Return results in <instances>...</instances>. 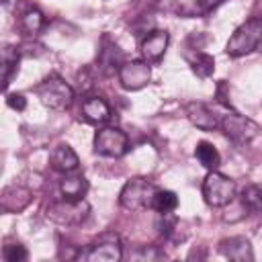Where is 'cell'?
I'll return each instance as SVG.
<instances>
[{
  "label": "cell",
  "instance_id": "6da1fadb",
  "mask_svg": "<svg viewBox=\"0 0 262 262\" xmlns=\"http://www.w3.org/2000/svg\"><path fill=\"white\" fill-rule=\"evenodd\" d=\"M262 41V18H248L244 20L229 37L225 45V53L229 57H242L258 49Z\"/></svg>",
  "mask_w": 262,
  "mask_h": 262
},
{
  "label": "cell",
  "instance_id": "7a4b0ae2",
  "mask_svg": "<svg viewBox=\"0 0 262 262\" xmlns=\"http://www.w3.org/2000/svg\"><path fill=\"white\" fill-rule=\"evenodd\" d=\"M90 215V205L84 199L72 201V199H61V201H53L47 205L45 209V217L57 225L63 227H74L80 225L88 219Z\"/></svg>",
  "mask_w": 262,
  "mask_h": 262
},
{
  "label": "cell",
  "instance_id": "3957f363",
  "mask_svg": "<svg viewBox=\"0 0 262 262\" xmlns=\"http://www.w3.org/2000/svg\"><path fill=\"white\" fill-rule=\"evenodd\" d=\"M37 96L43 106L51 111H66L74 102V88L59 76H49L37 86Z\"/></svg>",
  "mask_w": 262,
  "mask_h": 262
},
{
  "label": "cell",
  "instance_id": "277c9868",
  "mask_svg": "<svg viewBox=\"0 0 262 262\" xmlns=\"http://www.w3.org/2000/svg\"><path fill=\"white\" fill-rule=\"evenodd\" d=\"M154 182L147 178H129L121 192H119V205L127 211H141V209H151V201L156 194Z\"/></svg>",
  "mask_w": 262,
  "mask_h": 262
},
{
  "label": "cell",
  "instance_id": "5b68a950",
  "mask_svg": "<svg viewBox=\"0 0 262 262\" xmlns=\"http://www.w3.org/2000/svg\"><path fill=\"white\" fill-rule=\"evenodd\" d=\"M203 199L209 207H227L235 199V182L229 176L211 170L203 180Z\"/></svg>",
  "mask_w": 262,
  "mask_h": 262
},
{
  "label": "cell",
  "instance_id": "8992f818",
  "mask_svg": "<svg viewBox=\"0 0 262 262\" xmlns=\"http://www.w3.org/2000/svg\"><path fill=\"white\" fill-rule=\"evenodd\" d=\"M80 258L88 262H119L123 258V246L117 233H100Z\"/></svg>",
  "mask_w": 262,
  "mask_h": 262
},
{
  "label": "cell",
  "instance_id": "52a82bcc",
  "mask_svg": "<svg viewBox=\"0 0 262 262\" xmlns=\"http://www.w3.org/2000/svg\"><path fill=\"white\" fill-rule=\"evenodd\" d=\"M219 127L235 143H250L260 133L258 123H254L252 119H248V117H244V115H239L235 111L223 115V119L219 121Z\"/></svg>",
  "mask_w": 262,
  "mask_h": 262
},
{
  "label": "cell",
  "instance_id": "ba28073f",
  "mask_svg": "<svg viewBox=\"0 0 262 262\" xmlns=\"http://www.w3.org/2000/svg\"><path fill=\"white\" fill-rule=\"evenodd\" d=\"M129 149V139L119 127H102L94 135V151L104 158H121Z\"/></svg>",
  "mask_w": 262,
  "mask_h": 262
},
{
  "label": "cell",
  "instance_id": "9c48e42d",
  "mask_svg": "<svg viewBox=\"0 0 262 262\" xmlns=\"http://www.w3.org/2000/svg\"><path fill=\"white\" fill-rule=\"evenodd\" d=\"M117 76H119V82L125 90L135 92V90H141L143 86L149 84L151 68H149V61H145V59H131V61H123Z\"/></svg>",
  "mask_w": 262,
  "mask_h": 262
},
{
  "label": "cell",
  "instance_id": "30bf717a",
  "mask_svg": "<svg viewBox=\"0 0 262 262\" xmlns=\"http://www.w3.org/2000/svg\"><path fill=\"white\" fill-rule=\"evenodd\" d=\"M168 43H170L168 31H164V29H154V31H149V33L141 39V45H139L143 59L149 61V63L160 61V59L164 57L166 49H168Z\"/></svg>",
  "mask_w": 262,
  "mask_h": 262
},
{
  "label": "cell",
  "instance_id": "8fae6325",
  "mask_svg": "<svg viewBox=\"0 0 262 262\" xmlns=\"http://www.w3.org/2000/svg\"><path fill=\"white\" fill-rule=\"evenodd\" d=\"M219 252L233 262H252L254 260V250L248 237L244 235H233V237H225L219 242Z\"/></svg>",
  "mask_w": 262,
  "mask_h": 262
},
{
  "label": "cell",
  "instance_id": "7c38bea8",
  "mask_svg": "<svg viewBox=\"0 0 262 262\" xmlns=\"http://www.w3.org/2000/svg\"><path fill=\"white\" fill-rule=\"evenodd\" d=\"M184 113H186L188 121H190L196 129H201V131H213V129L219 127L217 115H215L205 102H196V100H194V102H186Z\"/></svg>",
  "mask_w": 262,
  "mask_h": 262
},
{
  "label": "cell",
  "instance_id": "4fadbf2b",
  "mask_svg": "<svg viewBox=\"0 0 262 262\" xmlns=\"http://www.w3.org/2000/svg\"><path fill=\"white\" fill-rule=\"evenodd\" d=\"M31 203V190L20 184H10L2 188L0 207L4 213H18Z\"/></svg>",
  "mask_w": 262,
  "mask_h": 262
},
{
  "label": "cell",
  "instance_id": "5bb4252c",
  "mask_svg": "<svg viewBox=\"0 0 262 262\" xmlns=\"http://www.w3.org/2000/svg\"><path fill=\"white\" fill-rule=\"evenodd\" d=\"M49 164L55 172H61V174H70V172H76L78 166H80V160H78V154L68 145V143H59L51 149L49 154Z\"/></svg>",
  "mask_w": 262,
  "mask_h": 262
},
{
  "label": "cell",
  "instance_id": "9a60e30c",
  "mask_svg": "<svg viewBox=\"0 0 262 262\" xmlns=\"http://www.w3.org/2000/svg\"><path fill=\"white\" fill-rule=\"evenodd\" d=\"M80 113L88 123H94V125H102V123H106L111 119V106L100 96H86L82 100Z\"/></svg>",
  "mask_w": 262,
  "mask_h": 262
},
{
  "label": "cell",
  "instance_id": "2e32d148",
  "mask_svg": "<svg viewBox=\"0 0 262 262\" xmlns=\"http://www.w3.org/2000/svg\"><path fill=\"white\" fill-rule=\"evenodd\" d=\"M121 66H123V53H121V49L104 37V47L100 49V55H98V70L104 76H111V74L119 72Z\"/></svg>",
  "mask_w": 262,
  "mask_h": 262
},
{
  "label": "cell",
  "instance_id": "e0dca14e",
  "mask_svg": "<svg viewBox=\"0 0 262 262\" xmlns=\"http://www.w3.org/2000/svg\"><path fill=\"white\" fill-rule=\"evenodd\" d=\"M59 192L63 199H72V201L84 199L88 192V180L82 174H74V172L63 174V178L59 180Z\"/></svg>",
  "mask_w": 262,
  "mask_h": 262
},
{
  "label": "cell",
  "instance_id": "ac0fdd59",
  "mask_svg": "<svg viewBox=\"0 0 262 262\" xmlns=\"http://www.w3.org/2000/svg\"><path fill=\"white\" fill-rule=\"evenodd\" d=\"M221 0H176V10L180 16H205Z\"/></svg>",
  "mask_w": 262,
  "mask_h": 262
},
{
  "label": "cell",
  "instance_id": "d6986e66",
  "mask_svg": "<svg viewBox=\"0 0 262 262\" xmlns=\"http://www.w3.org/2000/svg\"><path fill=\"white\" fill-rule=\"evenodd\" d=\"M194 156L201 162V166H205L207 170H217L221 164V156H219L217 147L209 141H199L194 147Z\"/></svg>",
  "mask_w": 262,
  "mask_h": 262
},
{
  "label": "cell",
  "instance_id": "ffe728a7",
  "mask_svg": "<svg viewBox=\"0 0 262 262\" xmlns=\"http://www.w3.org/2000/svg\"><path fill=\"white\" fill-rule=\"evenodd\" d=\"M18 61H20V51L16 47H6L2 53V86L6 88L10 78L18 72Z\"/></svg>",
  "mask_w": 262,
  "mask_h": 262
},
{
  "label": "cell",
  "instance_id": "44dd1931",
  "mask_svg": "<svg viewBox=\"0 0 262 262\" xmlns=\"http://www.w3.org/2000/svg\"><path fill=\"white\" fill-rule=\"evenodd\" d=\"M239 203L246 211H262V186L260 184H246L239 192Z\"/></svg>",
  "mask_w": 262,
  "mask_h": 262
},
{
  "label": "cell",
  "instance_id": "7402d4cb",
  "mask_svg": "<svg viewBox=\"0 0 262 262\" xmlns=\"http://www.w3.org/2000/svg\"><path fill=\"white\" fill-rule=\"evenodd\" d=\"M43 23H45V18H43L41 10H37V8L25 10L23 16H20V20H18L20 31H23L25 35H31V37H35V35L43 29Z\"/></svg>",
  "mask_w": 262,
  "mask_h": 262
},
{
  "label": "cell",
  "instance_id": "603a6c76",
  "mask_svg": "<svg viewBox=\"0 0 262 262\" xmlns=\"http://www.w3.org/2000/svg\"><path fill=\"white\" fill-rule=\"evenodd\" d=\"M176 207H178V196L174 190H156L151 209H156L162 215V213H172Z\"/></svg>",
  "mask_w": 262,
  "mask_h": 262
},
{
  "label": "cell",
  "instance_id": "cb8c5ba5",
  "mask_svg": "<svg viewBox=\"0 0 262 262\" xmlns=\"http://www.w3.org/2000/svg\"><path fill=\"white\" fill-rule=\"evenodd\" d=\"M190 70H192L199 78H209V76H213V72H215V59H213L209 53L199 51V53L190 59Z\"/></svg>",
  "mask_w": 262,
  "mask_h": 262
},
{
  "label": "cell",
  "instance_id": "d4e9b609",
  "mask_svg": "<svg viewBox=\"0 0 262 262\" xmlns=\"http://www.w3.org/2000/svg\"><path fill=\"white\" fill-rule=\"evenodd\" d=\"M2 258L6 262H23V260H27V250L23 244H8L2 250Z\"/></svg>",
  "mask_w": 262,
  "mask_h": 262
},
{
  "label": "cell",
  "instance_id": "484cf974",
  "mask_svg": "<svg viewBox=\"0 0 262 262\" xmlns=\"http://www.w3.org/2000/svg\"><path fill=\"white\" fill-rule=\"evenodd\" d=\"M6 104L14 111H25L27 108V98L20 92H12V94H6Z\"/></svg>",
  "mask_w": 262,
  "mask_h": 262
}]
</instances>
